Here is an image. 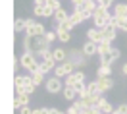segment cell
Returning <instances> with one entry per match:
<instances>
[{
    "mask_svg": "<svg viewBox=\"0 0 127 114\" xmlns=\"http://www.w3.org/2000/svg\"><path fill=\"white\" fill-rule=\"evenodd\" d=\"M67 60H71L73 64H75V68H83V66H87V60L89 56L83 52V49H71L67 50Z\"/></svg>",
    "mask_w": 127,
    "mask_h": 114,
    "instance_id": "1",
    "label": "cell"
},
{
    "mask_svg": "<svg viewBox=\"0 0 127 114\" xmlns=\"http://www.w3.org/2000/svg\"><path fill=\"white\" fill-rule=\"evenodd\" d=\"M44 87H46V93H50V95H58V93H62V91H64V87H65V85L62 83V77L52 75V77H46Z\"/></svg>",
    "mask_w": 127,
    "mask_h": 114,
    "instance_id": "2",
    "label": "cell"
},
{
    "mask_svg": "<svg viewBox=\"0 0 127 114\" xmlns=\"http://www.w3.org/2000/svg\"><path fill=\"white\" fill-rule=\"evenodd\" d=\"M25 35H31V37H44L46 35V27L35 19H27V29H25Z\"/></svg>",
    "mask_w": 127,
    "mask_h": 114,
    "instance_id": "3",
    "label": "cell"
},
{
    "mask_svg": "<svg viewBox=\"0 0 127 114\" xmlns=\"http://www.w3.org/2000/svg\"><path fill=\"white\" fill-rule=\"evenodd\" d=\"M75 72V64H73L71 60H65V62H60V64L54 68V75H58V77H65V75H69V73Z\"/></svg>",
    "mask_w": 127,
    "mask_h": 114,
    "instance_id": "4",
    "label": "cell"
},
{
    "mask_svg": "<svg viewBox=\"0 0 127 114\" xmlns=\"http://www.w3.org/2000/svg\"><path fill=\"white\" fill-rule=\"evenodd\" d=\"M112 27H116L118 31H125L127 33V16H114L110 21Z\"/></svg>",
    "mask_w": 127,
    "mask_h": 114,
    "instance_id": "5",
    "label": "cell"
},
{
    "mask_svg": "<svg viewBox=\"0 0 127 114\" xmlns=\"http://www.w3.org/2000/svg\"><path fill=\"white\" fill-rule=\"evenodd\" d=\"M56 66H58V62L54 60V56H50V58H44V60H40V72H44V73H48V72H52Z\"/></svg>",
    "mask_w": 127,
    "mask_h": 114,
    "instance_id": "6",
    "label": "cell"
},
{
    "mask_svg": "<svg viewBox=\"0 0 127 114\" xmlns=\"http://www.w3.org/2000/svg\"><path fill=\"white\" fill-rule=\"evenodd\" d=\"M100 33H102V41H110V43H114L118 29H116V27H112V25H106V27H102V29H100Z\"/></svg>",
    "mask_w": 127,
    "mask_h": 114,
    "instance_id": "7",
    "label": "cell"
},
{
    "mask_svg": "<svg viewBox=\"0 0 127 114\" xmlns=\"http://www.w3.org/2000/svg\"><path fill=\"white\" fill-rule=\"evenodd\" d=\"M96 81H98V87H100V93H102V95L114 87V79H112V75H110V77H96Z\"/></svg>",
    "mask_w": 127,
    "mask_h": 114,
    "instance_id": "8",
    "label": "cell"
},
{
    "mask_svg": "<svg viewBox=\"0 0 127 114\" xmlns=\"http://www.w3.org/2000/svg\"><path fill=\"white\" fill-rule=\"evenodd\" d=\"M29 103H31V95H27V93H21V95H17V97L14 99V108H16V110H19L21 106L29 105Z\"/></svg>",
    "mask_w": 127,
    "mask_h": 114,
    "instance_id": "9",
    "label": "cell"
},
{
    "mask_svg": "<svg viewBox=\"0 0 127 114\" xmlns=\"http://www.w3.org/2000/svg\"><path fill=\"white\" fill-rule=\"evenodd\" d=\"M87 37H89V41L96 43V45L102 41V33H100L98 27H91V29H87Z\"/></svg>",
    "mask_w": 127,
    "mask_h": 114,
    "instance_id": "10",
    "label": "cell"
},
{
    "mask_svg": "<svg viewBox=\"0 0 127 114\" xmlns=\"http://www.w3.org/2000/svg\"><path fill=\"white\" fill-rule=\"evenodd\" d=\"M83 52H85L89 58L95 56V54H98V45H96V43H93V41H87L85 45H83Z\"/></svg>",
    "mask_w": 127,
    "mask_h": 114,
    "instance_id": "11",
    "label": "cell"
},
{
    "mask_svg": "<svg viewBox=\"0 0 127 114\" xmlns=\"http://www.w3.org/2000/svg\"><path fill=\"white\" fill-rule=\"evenodd\" d=\"M67 17H69V14H67V10L62 6L60 10H56V12H54V17H52V19H54V23H62V21H65Z\"/></svg>",
    "mask_w": 127,
    "mask_h": 114,
    "instance_id": "12",
    "label": "cell"
},
{
    "mask_svg": "<svg viewBox=\"0 0 127 114\" xmlns=\"http://www.w3.org/2000/svg\"><path fill=\"white\" fill-rule=\"evenodd\" d=\"M52 54H54V60L60 64V62H65L67 60V50L65 49H62V47H58V49H54L52 50Z\"/></svg>",
    "mask_w": 127,
    "mask_h": 114,
    "instance_id": "13",
    "label": "cell"
},
{
    "mask_svg": "<svg viewBox=\"0 0 127 114\" xmlns=\"http://www.w3.org/2000/svg\"><path fill=\"white\" fill-rule=\"evenodd\" d=\"M112 75V64H100L96 70V77H110Z\"/></svg>",
    "mask_w": 127,
    "mask_h": 114,
    "instance_id": "14",
    "label": "cell"
},
{
    "mask_svg": "<svg viewBox=\"0 0 127 114\" xmlns=\"http://www.w3.org/2000/svg\"><path fill=\"white\" fill-rule=\"evenodd\" d=\"M54 31L58 33V41L62 43V45H65V43L71 41V31H64V29H60V27H56Z\"/></svg>",
    "mask_w": 127,
    "mask_h": 114,
    "instance_id": "15",
    "label": "cell"
},
{
    "mask_svg": "<svg viewBox=\"0 0 127 114\" xmlns=\"http://www.w3.org/2000/svg\"><path fill=\"white\" fill-rule=\"evenodd\" d=\"M75 91H77V99H83V97H89V85L85 81H81L75 85Z\"/></svg>",
    "mask_w": 127,
    "mask_h": 114,
    "instance_id": "16",
    "label": "cell"
},
{
    "mask_svg": "<svg viewBox=\"0 0 127 114\" xmlns=\"http://www.w3.org/2000/svg\"><path fill=\"white\" fill-rule=\"evenodd\" d=\"M62 95H64V99L65 101H75L77 99V91H75V87H64V91H62Z\"/></svg>",
    "mask_w": 127,
    "mask_h": 114,
    "instance_id": "17",
    "label": "cell"
},
{
    "mask_svg": "<svg viewBox=\"0 0 127 114\" xmlns=\"http://www.w3.org/2000/svg\"><path fill=\"white\" fill-rule=\"evenodd\" d=\"M14 29H16V33H25V29H27V19L17 17L16 21H14Z\"/></svg>",
    "mask_w": 127,
    "mask_h": 114,
    "instance_id": "18",
    "label": "cell"
},
{
    "mask_svg": "<svg viewBox=\"0 0 127 114\" xmlns=\"http://www.w3.org/2000/svg\"><path fill=\"white\" fill-rule=\"evenodd\" d=\"M114 16H127V4H123V2L114 4Z\"/></svg>",
    "mask_w": 127,
    "mask_h": 114,
    "instance_id": "19",
    "label": "cell"
},
{
    "mask_svg": "<svg viewBox=\"0 0 127 114\" xmlns=\"http://www.w3.org/2000/svg\"><path fill=\"white\" fill-rule=\"evenodd\" d=\"M112 49H114V47H112L110 41H100L98 43V54H106V52H110Z\"/></svg>",
    "mask_w": 127,
    "mask_h": 114,
    "instance_id": "20",
    "label": "cell"
},
{
    "mask_svg": "<svg viewBox=\"0 0 127 114\" xmlns=\"http://www.w3.org/2000/svg\"><path fill=\"white\" fill-rule=\"evenodd\" d=\"M56 27H60V29H64V31H71L73 27H75V23H73L71 17H67V19L62 21V23H56Z\"/></svg>",
    "mask_w": 127,
    "mask_h": 114,
    "instance_id": "21",
    "label": "cell"
},
{
    "mask_svg": "<svg viewBox=\"0 0 127 114\" xmlns=\"http://www.w3.org/2000/svg\"><path fill=\"white\" fill-rule=\"evenodd\" d=\"M89 97H93V95H98L100 93V87H98V81L96 79H93V81H89Z\"/></svg>",
    "mask_w": 127,
    "mask_h": 114,
    "instance_id": "22",
    "label": "cell"
},
{
    "mask_svg": "<svg viewBox=\"0 0 127 114\" xmlns=\"http://www.w3.org/2000/svg\"><path fill=\"white\" fill-rule=\"evenodd\" d=\"M44 10H46L44 4H35V6H33V16L35 17H44Z\"/></svg>",
    "mask_w": 127,
    "mask_h": 114,
    "instance_id": "23",
    "label": "cell"
},
{
    "mask_svg": "<svg viewBox=\"0 0 127 114\" xmlns=\"http://www.w3.org/2000/svg\"><path fill=\"white\" fill-rule=\"evenodd\" d=\"M77 77H75V73H69V75H65L64 77V85H67V87H75L77 85Z\"/></svg>",
    "mask_w": 127,
    "mask_h": 114,
    "instance_id": "24",
    "label": "cell"
},
{
    "mask_svg": "<svg viewBox=\"0 0 127 114\" xmlns=\"http://www.w3.org/2000/svg\"><path fill=\"white\" fill-rule=\"evenodd\" d=\"M73 19V23L75 25H79V23H83L85 21V16H83V12H77V10H73V14L69 16Z\"/></svg>",
    "mask_w": 127,
    "mask_h": 114,
    "instance_id": "25",
    "label": "cell"
},
{
    "mask_svg": "<svg viewBox=\"0 0 127 114\" xmlns=\"http://www.w3.org/2000/svg\"><path fill=\"white\" fill-rule=\"evenodd\" d=\"M100 110H102L104 114H112L114 110H116V108H114V106H112V103H108V99H106L102 105H100Z\"/></svg>",
    "mask_w": 127,
    "mask_h": 114,
    "instance_id": "26",
    "label": "cell"
},
{
    "mask_svg": "<svg viewBox=\"0 0 127 114\" xmlns=\"http://www.w3.org/2000/svg\"><path fill=\"white\" fill-rule=\"evenodd\" d=\"M119 56H121V50H119V49H112V50H110V60H112V64H114L116 60H119Z\"/></svg>",
    "mask_w": 127,
    "mask_h": 114,
    "instance_id": "27",
    "label": "cell"
},
{
    "mask_svg": "<svg viewBox=\"0 0 127 114\" xmlns=\"http://www.w3.org/2000/svg\"><path fill=\"white\" fill-rule=\"evenodd\" d=\"M35 89H37V85H35V83H25V85H23V93H27V95H33Z\"/></svg>",
    "mask_w": 127,
    "mask_h": 114,
    "instance_id": "28",
    "label": "cell"
},
{
    "mask_svg": "<svg viewBox=\"0 0 127 114\" xmlns=\"http://www.w3.org/2000/svg\"><path fill=\"white\" fill-rule=\"evenodd\" d=\"M44 39H46V41L50 43V45H52V43H54L56 39H58V33H56V31H46V35H44Z\"/></svg>",
    "mask_w": 127,
    "mask_h": 114,
    "instance_id": "29",
    "label": "cell"
},
{
    "mask_svg": "<svg viewBox=\"0 0 127 114\" xmlns=\"http://www.w3.org/2000/svg\"><path fill=\"white\" fill-rule=\"evenodd\" d=\"M44 4H46V6H50L52 10H60V8H62V4H60V0H46Z\"/></svg>",
    "mask_w": 127,
    "mask_h": 114,
    "instance_id": "30",
    "label": "cell"
},
{
    "mask_svg": "<svg viewBox=\"0 0 127 114\" xmlns=\"http://www.w3.org/2000/svg\"><path fill=\"white\" fill-rule=\"evenodd\" d=\"M96 4H98V6H104V8H110V6L116 4V0H96Z\"/></svg>",
    "mask_w": 127,
    "mask_h": 114,
    "instance_id": "31",
    "label": "cell"
},
{
    "mask_svg": "<svg viewBox=\"0 0 127 114\" xmlns=\"http://www.w3.org/2000/svg\"><path fill=\"white\" fill-rule=\"evenodd\" d=\"M73 73H75V77H77V81H87V75H85V72H81V70H75V72H73Z\"/></svg>",
    "mask_w": 127,
    "mask_h": 114,
    "instance_id": "32",
    "label": "cell"
},
{
    "mask_svg": "<svg viewBox=\"0 0 127 114\" xmlns=\"http://www.w3.org/2000/svg\"><path fill=\"white\" fill-rule=\"evenodd\" d=\"M14 83H16V87H23L25 85V75H16Z\"/></svg>",
    "mask_w": 127,
    "mask_h": 114,
    "instance_id": "33",
    "label": "cell"
},
{
    "mask_svg": "<svg viewBox=\"0 0 127 114\" xmlns=\"http://www.w3.org/2000/svg\"><path fill=\"white\" fill-rule=\"evenodd\" d=\"M65 112H67V114H79L81 110H79V106H77V105H75V103H73V105L69 106V108H67Z\"/></svg>",
    "mask_w": 127,
    "mask_h": 114,
    "instance_id": "34",
    "label": "cell"
},
{
    "mask_svg": "<svg viewBox=\"0 0 127 114\" xmlns=\"http://www.w3.org/2000/svg\"><path fill=\"white\" fill-rule=\"evenodd\" d=\"M33 112V108L29 105H25V106H21V108H19V114H31Z\"/></svg>",
    "mask_w": 127,
    "mask_h": 114,
    "instance_id": "35",
    "label": "cell"
},
{
    "mask_svg": "<svg viewBox=\"0 0 127 114\" xmlns=\"http://www.w3.org/2000/svg\"><path fill=\"white\" fill-rule=\"evenodd\" d=\"M116 110H118L119 114H127V103H121V105H119Z\"/></svg>",
    "mask_w": 127,
    "mask_h": 114,
    "instance_id": "36",
    "label": "cell"
},
{
    "mask_svg": "<svg viewBox=\"0 0 127 114\" xmlns=\"http://www.w3.org/2000/svg\"><path fill=\"white\" fill-rule=\"evenodd\" d=\"M48 112L50 114H67V112H62L60 108H48Z\"/></svg>",
    "mask_w": 127,
    "mask_h": 114,
    "instance_id": "37",
    "label": "cell"
},
{
    "mask_svg": "<svg viewBox=\"0 0 127 114\" xmlns=\"http://www.w3.org/2000/svg\"><path fill=\"white\" fill-rule=\"evenodd\" d=\"M73 6H81V4H85V0H71Z\"/></svg>",
    "mask_w": 127,
    "mask_h": 114,
    "instance_id": "38",
    "label": "cell"
},
{
    "mask_svg": "<svg viewBox=\"0 0 127 114\" xmlns=\"http://www.w3.org/2000/svg\"><path fill=\"white\" fill-rule=\"evenodd\" d=\"M121 75H127V62L121 66Z\"/></svg>",
    "mask_w": 127,
    "mask_h": 114,
    "instance_id": "39",
    "label": "cell"
},
{
    "mask_svg": "<svg viewBox=\"0 0 127 114\" xmlns=\"http://www.w3.org/2000/svg\"><path fill=\"white\" fill-rule=\"evenodd\" d=\"M46 0H35V4H44Z\"/></svg>",
    "mask_w": 127,
    "mask_h": 114,
    "instance_id": "40",
    "label": "cell"
},
{
    "mask_svg": "<svg viewBox=\"0 0 127 114\" xmlns=\"http://www.w3.org/2000/svg\"><path fill=\"white\" fill-rule=\"evenodd\" d=\"M112 114H119V112H118V110H114V112H112Z\"/></svg>",
    "mask_w": 127,
    "mask_h": 114,
    "instance_id": "41",
    "label": "cell"
}]
</instances>
